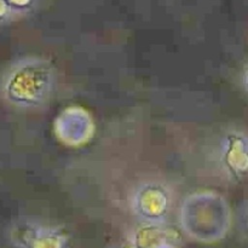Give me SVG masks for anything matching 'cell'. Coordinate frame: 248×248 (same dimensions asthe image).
Listing matches in <instances>:
<instances>
[{
  "mask_svg": "<svg viewBox=\"0 0 248 248\" xmlns=\"http://www.w3.org/2000/svg\"><path fill=\"white\" fill-rule=\"evenodd\" d=\"M179 222L189 236L202 242L217 241L229 229V205L213 191L191 194L182 203Z\"/></svg>",
  "mask_w": 248,
  "mask_h": 248,
  "instance_id": "obj_2",
  "label": "cell"
},
{
  "mask_svg": "<svg viewBox=\"0 0 248 248\" xmlns=\"http://www.w3.org/2000/svg\"><path fill=\"white\" fill-rule=\"evenodd\" d=\"M215 160L228 181L248 179V131L240 126L223 128L216 143Z\"/></svg>",
  "mask_w": 248,
  "mask_h": 248,
  "instance_id": "obj_4",
  "label": "cell"
},
{
  "mask_svg": "<svg viewBox=\"0 0 248 248\" xmlns=\"http://www.w3.org/2000/svg\"><path fill=\"white\" fill-rule=\"evenodd\" d=\"M240 86H241L244 93L248 97V62L242 67L241 73H240Z\"/></svg>",
  "mask_w": 248,
  "mask_h": 248,
  "instance_id": "obj_8",
  "label": "cell"
},
{
  "mask_svg": "<svg viewBox=\"0 0 248 248\" xmlns=\"http://www.w3.org/2000/svg\"><path fill=\"white\" fill-rule=\"evenodd\" d=\"M172 206V193L160 182H147L136 189L131 200L133 213L145 224L164 225Z\"/></svg>",
  "mask_w": 248,
  "mask_h": 248,
  "instance_id": "obj_5",
  "label": "cell"
},
{
  "mask_svg": "<svg viewBox=\"0 0 248 248\" xmlns=\"http://www.w3.org/2000/svg\"><path fill=\"white\" fill-rule=\"evenodd\" d=\"M237 222L242 232L248 234V200L240 206L237 212Z\"/></svg>",
  "mask_w": 248,
  "mask_h": 248,
  "instance_id": "obj_7",
  "label": "cell"
},
{
  "mask_svg": "<svg viewBox=\"0 0 248 248\" xmlns=\"http://www.w3.org/2000/svg\"><path fill=\"white\" fill-rule=\"evenodd\" d=\"M169 240V232L165 230L164 225L144 224L137 230L135 235V241H137L140 248L154 247L153 244H156L157 248L166 246Z\"/></svg>",
  "mask_w": 248,
  "mask_h": 248,
  "instance_id": "obj_6",
  "label": "cell"
},
{
  "mask_svg": "<svg viewBox=\"0 0 248 248\" xmlns=\"http://www.w3.org/2000/svg\"><path fill=\"white\" fill-rule=\"evenodd\" d=\"M57 84V72L48 60L26 56L10 63L1 80L6 103L17 109H36L50 101Z\"/></svg>",
  "mask_w": 248,
  "mask_h": 248,
  "instance_id": "obj_1",
  "label": "cell"
},
{
  "mask_svg": "<svg viewBox=\"0 0 248 248\" xmlns=\"http://www.w3.org/2000/svg\"><path fill=\"white\" fill-rule=\"evenodd\" d=\"M5 235L14 248H72L69 236L62 228L31 217L12 220Z\"/></svg>",
  "mask_w": 248,
  "mask_h": 248,
  "instance_id": "obj_3",
  "label": "cell"
}]
</instances>
